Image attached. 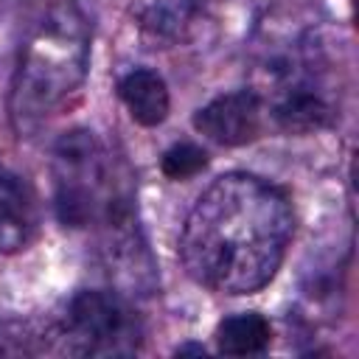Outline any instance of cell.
Masks as SVG:
<instances>
[{"mask_svg":"<svg viewBox=\"0 0 359 359\" xmlns=\"http://www.w3.org/2000/svg\"><path fill=\"white\" fill-rule=\"evenodd\" d=\"M292 233L294 213L286 191L264 177L230 171L213 180L188 210L180 258L199 286L252 294L280 269Z\"/></svg>","mask_w":359,"mask_h":359,"instance_id":"1","label":"cell"},{"mask_svg":"<svg viewBox=\"0 0 359 359\" xmlns=\"http://www.w3.org/2000/svg\"><path fill=\"white\" fill-rule=\"evenodd\" d=\"M90 20L76 0H53L28 31L8 90V121L31 137L81 87L90 67Z\"/></svg>","mask_w":359,"mask_h":359,"instance_id":"2","label":"cell"},{"mask_svg":"<svg viewBox=\"0 0 359 359\" xmlns=\"http://www.w3.org/2000/svg\"><path fill=\"white\" fill-rule=\"evenodd\" d=\"M328 59L311 31L266 45L255 62V93L278 129L311 135L337 121V90Z\"/></svg>","mask_w":359,"mask_h":359,"instance_id":"3","label":"cell"},{"mask_svg":"<svg viewBox=\"0 0 359 359\" xmlns=\"http://www.w3.org/2000/svg\"><path fill=\"white\" fill-rule=\"evenodd\" d=\"M53 208L62 227L79 230L98 222L107 202L121 191L104 143L90 129L62 132L50 151Z\"/></svg>","mask_w":359,"mask_h":359,"instance_id":"4","label":"cell"},{"mask_svg":"<svg viewBox=\"0 0 359 359\" xmlns=\"http://www.w3.org/2000/svg\"><path fill=\"white\" fill-rule=\"evenodd\" d=\"M67 348L84 356H132L143 345V323L123 292L81 289L70 297L62 328Z\"/></svg>","mask_w":359,"mask_h":359,"instance_id":"5","label":"cell"},{"mask_svg":"<svg viewBox=\"0 0 359 359\" xmlns=\"http://www.w3.org/2000/svg\"><path fill=\"white\" fill-rule=\"evenodd\" d=\"M98 224L101 252L115 283L123 289V294H149L157 283V275L146 238L137 227L132 194L121 188L101 210Z\"/></svg>","mask_w":359,"mask_h":359,"instance_id":"6","label":"cell"},{"mask_svg":"<svg viewBox=\"0 0 359 359\" xmlns=\"http://www.w3.org/2000/svg\"><path fill=\"white\" fill-rule=\"evenodd\" d=\"M264 104L252 87L222 93L194 112V129L219 146H244L261 135Z\"/></svg>","mask_w":359,"mask_h":359,"instance_id":"7","label":"cell"},{"mask_svg":"<svg viewBox=\"0 0 359 359\" xmlns=\"http://www.w3.org/2000/svg\"><path fill=\"white\" fill-rule=\"evenodd\" d=\"M36 236V205L25 182L0 165V252L25 250Z\"/></svg>","mask_w":359,"mask_h":359,"instance_id":"8","label":"cell"},{"mask_svg":"<svg viewBox=\"0 0 359 359\" xmlns=\"http://www.w3.org/2000/svg\"><path fill=\"white\" fill-rule=\"evenodd\" d=\"M118 98L123 101L129 118L140 126H160L168 118V87L160 73L149 67H135L118 81Z\"/></svg>","mask_w":359,"mask_h":359,"instance_id":"9","label":"cell"},{"mask_svg":"<svg viewBox=\"0 0 359 359\" xmlns=\"http://www.w3.org/2000/svg\"><path fill=\"white\" fill-rule=\"evenodd\" d=\"M205 22V0H154L140 14V31L160 45L185 42Z\"/></svg>","mask_w":359,"mask_h":359,"instance_id":"10","label":"cell"},{"mask_svg":"<svg viewBox=\"0 0 359 359\" xmlns=\"http://www.w3.org/2000/svg\"><path fill=\"white\" fill-rule=\"evenodd\" d=\"M272 342V325L258 311L230 314L216 325V345L227 356H252L264 353Z\"/></svg>","mask_w":359,"mask_h":359,"instance_id":"11","label":"cell"},{"mask_svg":"<svg viewBox=\"0 0 359 359\" xmlns=\"http://www.w3.org/2000/svg\"><path fill=\"white\" fill-rule=\"evenodd\" d=\"M160 168L168 180H191L208 168V154L202 146H196L191 140H180L163 151Z\"/></svg>","mask_w":359,"mask_h":359,"instance_id":"12","label":"cell"},{"mask_svg":"<svg viewBox=\"0 0 359 359\" xmlns=\"http://www.w3.org/2000/svg\"><path fill=\"white\" fill-rule=\"evenodd\" d=\"M177 353H205V348L202 345H180Z\"/></svg>","mask_w":359,"mask_h":359,"instance_id":"13","label":"cell"},{"mask_svg":"<svg viewBox=\"0 0 359 359\" xmlns=\"http://www.w3.org/2000/svg\"><path fill=\"white\" fill-rule=\"evenodd\" d=\"M17 3H22V0H0V17H3L8 8H14Z\"/></svg>","mask_w":359,"mask_h":359,"instance_id":"14","label":"cell"}]
</instances>
